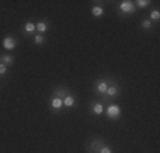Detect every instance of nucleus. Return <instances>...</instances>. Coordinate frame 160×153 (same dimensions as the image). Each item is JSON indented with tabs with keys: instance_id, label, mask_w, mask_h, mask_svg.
<instances>
[{
	"instance_id": "obj_9",
	"label": "nucleus",
	"mask_w": 160,
	"mask_h": 153,
	"mask_svg": "<svg viewBox=\"0 0 160 153\" xmlns=\"http://www.w3.org/2000/svg\"><path fill=\"white\" fill-rule=\"evenodd\" d=\"M68 94H70V90H68L67 87H56L55 92H53V95H55V97H58V99H65Z\"/></svg>"
},
{
	"instance_id": "obj_1",
	"label": "nucleus",
	"mask_w": 160,
	"mask_h": 153,
	"mask_svg": "<svg viewBox=\"0 0 160 153\" xmlns=\"http://www.w3.org/2000/svg\"><path fill=\"white\" fill-rule=\"evenodd\" d=\"M121 112H123V109L119 104H109L108 107H104V114L108 116V119H119Z\"/></svg>"
},
{
	"instance_id": "obj_19",
	"label": "nucleus",
	"mask_w": 160,
	"mask_h": 153,
	"mask_svg": "<svg viewBox=\"0 0 160 153\" xmlns=\"http://www.w3.org/2000/svg\"><path fill=\"white\" fill-rule=\"evenodd\" d=\"M97 153H112V148H111V146H108V145H104V146L99 148V151H97Z\"/></svg>"
},
{
	"instance_id": "obj_20",
	"label": "nucleus",
	"mask_w": 160,
	"mask_h": 153,
	"mask_svg": "<svg viewBox=\"0 0 160 153\" xmlns=\"http://www.w3.org/2000/svg\"><path fill=\"white\" fill-rule=\"evenodd\" d=\"M3 75H7V67L0 63V76H3Z\"/></svg>"
},
{
	"instance_id": "obj_14",
	"label": "nucleus",
	"mask_w": 160,
	"mask_h": 153,
	"mask_svg": "<svg viewBox=\"0 0 160 153\" xmlns=\"http://www.w3.org/2000/svg\"><path fill=\"white\" fill-rule=\"evenodd\" d=\"M24 32L26 34H34L36 32V24H34V22H26L24 24Z\"/></svg>"
},
{
	"instance_id": "obj_17",
	"label": "nucleus",
	"mask_w": 160,
	"mask_h": 153,
	"mask_svg": "<svg viewBox=\"0 0 160 153\" xmlns=\"http://www.w3.org/2000/svg\"><path fill=\"white\" fill-rule=\"evenodd\" d=\"M158 19H160V10H158V9L152 10V14H150V21H152V22H158Z\"/></svg>"
},
{
	"instance_id": "obj_6",
	"label": "nucleus",
	"mask_w": 160,
	"mask_h": 153,
	"mask_svg": "<svg viewBox=\"0 0 160 153\" xmlns=\"http://www.w3.org/2000/svg\"><path fill=\"white\" fill-rule=\"evenodd\" d=\"M121 95V89L116 82H109V87H108V92H106V97H118Z\"/></svg>"
},
{
	"instance_id": "obj_7",
	"label": "nucleus",
	"mask_w": 160,
	"mask_h": 153,
	"mask_svg": "<svg viewBox=\"0 0 160 153\" xmlns=\"http://www.w3.org/2000/svg\"><path fill=\"white\" fill-rule=\"evenodd\" d=\"M49 107H51L55 112H60V111L63 109V99H58V97H55V95H51V99H49Z\"/></svg>"
},
{
	"instance_id": "obj_4",
	"label": "nucleus",
	"mask_w": 160,
	"mask_h": 153,
	"mask_svg": "<svg viewBox=\"0 0 160 153\" xmlns=\"http://www.w3.org/2000/svg\"><path fill=\"white\" fill-rule=\"evenodd\" d=\"M2 46L5 51H14V49L17 48V39L14 36H5L2 41Z\"/></svg>"
},
{
	"instance_id": "obj_2",
	"label": "nucleus",
	"mask_w": 160,
	"mask_h": 153,
	"mask_svg": "<svg viewBox=\"0 0 160 153\" xmlns=\"http://www.w3.org/2000/svg\"><path fill=\"white\" fill-rule=\"evenodd\" d=\"M118 9L123 14H133L136 10V7H135V2H131V0H123V2H119Z\"/></svg>"
},
{
	"instance_id": "obj_18",
	"label": "nucleus",
	"mask_w": 160,
	"mask_h": 153,
	"mask_svg": "<svg viewBox=\"0 0 160 153\" xmlns=\"http://www.w3.org/2000/svg\"><path fill=\"white\" fill-rule=\"evenodd\" d=\"M142 27L148 31V29H152V27H153V22H152L150 19H143V21H142Z\"/></svg>"
},
{
	"instance_id": "obj_16",
	"label": "nucleus",
	"mask_w": 160,
	"mask_h": 153,
	"mask_svg": "<svg viewBox=\"0 0 160 153\" xmlns=\"http://www.w3.org/2000/svg\"><path fill=\"white\" fill-rule=\"evenodd\" d=\"M32 41H34V44H38V46H41V44H44V36L43 34H34V37H32Z\"/></svg>"
},
{
	"instance_id": "obj_13",
	"label": "nucleus",
	"mask_w": 160,
	"mask_h": 153,
	"mask_svg": "<svg viewBox=\"0 0 160 153\" xmlns=\"http://www.w3.org/2000/svg\"><path fill=\"white\" fill-rule=\"evenodd\" d=\"M90 14H92L94 17H102V15H104V9H102L101 5H94L92 9H90Z\"/></svg>"
},
{
	"instance_id": "obj_11",
	"label": "nucleus",
	"mask_w": 160,
	"mask_h": 153,
	"mask_svg": "<svg viewBox=\"0 0 160 153\" xmlns=\"http://www.w3.org/2000/svg\"><path fill=\"white\" fill-rule=\"evenodd\" d=\"M46 31H48V22L46 21H39L36 24V34H43V36H44Z\"/></svg>"
},
{
	"instance_id": "obj_3",
	"label": "nucleus",
	"mask_w": 160,
	"mask_h": 153,
	"mask_svg": "<svg viewBox=\"0 0 160 153\" xmlns=\"http://www.w3.org/2000/svg\"><path fill=\"white\" fill-rule=\"evenodd\" d=\"M108 87H109V82L106 78H101V80H97V82L94 83V92H97L99 95H106Z\"/></svg>"
},
{
	"instance_id": "obj_15",
	"label": "nucleus",
	"mask_w": 160,
	"mask_h": 153,
	"mask_svg": "<svg viewBox=\"0 0 160 153\" xmlns=\"http://www.w3.org/2000/svg\"><path fill=\"white\" fill-rule=\"evenodd\" d=\"M150 3H152L150 0H136V2H135V7H136V9H147Z\"/></svg>"
},
{
	"instance_id": "obj_12",
	"label": "nucleus",
	"mask_w": 160,
	"mask_h": 153,
	"mask_svg": "<svg viewBox=\"0 0 160 153\" xmlns=\"http://www.w3.org/2000/svg\"><path fill=\"white\" fill-rule=\"evenodd\" d=\"M75 106V97L72 94H68L67 97L63 99V107H67V109H70V107Z\"/></svg>"
},
{
	"instance_id": "obj_10",
	"label": "nucleus",
	"mask_w": 160,
	"mask_h": 153,
	"mask_svg": "<svg viewBox=\"0 0 160 153\" xmlns=\"http://www.w3.org/2000/svg\"><path fill=\"white\" fill-rule=\"evenodd\" d=\"M0 63L5 65V67H10V65L16 63V60H14V56H10V55H0Z\"/></svg>"
},
{
	"instance_id": "obj_5",
	"label": "nucleus",
	"mask_w": 160,
	"mask_h": 153,
	"mask_svg": "<svg viewBox=\"0 0 160 153\" xmlns=\"http://www.w3.org/2000/svg\"><path fill=\"white\" fill-rule=\"evenodd\" d=\"M104 140L102 138H94V140H90V143H89V153H97L99 151V148L101 146H104Z\"/></svg>"
},
{
	"instance_id": "obj_8",
	"label": "nucleus",
	"mask_w": 160,
	"mask_h": 153,
	"mask_svg": "<svg viewBox=\"0 0 160 153\" xmlns=\"http://www.w3.org/2000/svg\"><path fill=\"white\" fill-rule=\"evenodd\" d=\"M90 111H92V114H96V116H101V114H104V106H102L101 102H92V104H90Z\"/></svg>"
}]
</instances>
